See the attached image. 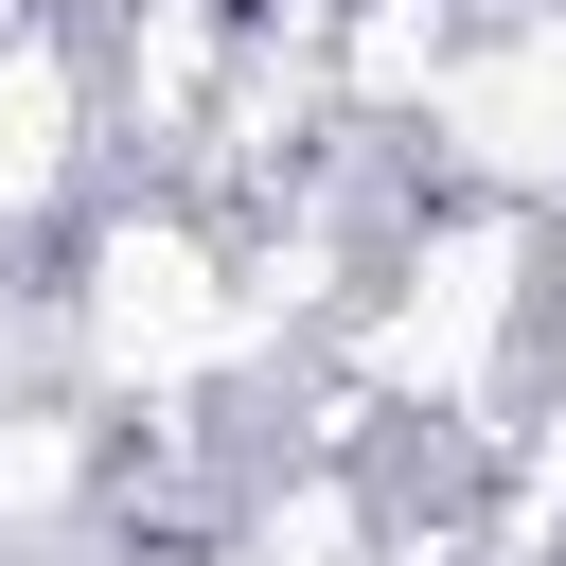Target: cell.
I'll list each match as a JSON object with an SVG mask.
<instances>
[{"mask_svg": "<svg viewBox=\"0 0 566 566\" xmlns=\"http://www.w3.org/2000/svg\"><path fill=\"white\" fill-rule=\"evenodd\" d=\"M265 336V283L159 195H124L106 230H88V283H71V354H88V389H177V371H212V354H248Z\"/></svg>", "mask_w": 566, "mask_h": 566, "instance_id": "1", "label": "cell"}, {"mask_svg": "<svg viewBox=\"0 0 566 566\" xmlns=\"http://www.w3.org/2000/svg\"><path fill=\"white\" fill-rule=\"evenodd\" d=\"M531 318V212H442V230H407V265H389V301H371V389H407V407H478V371H495V336Z\"/></svg>", "mask_w": 566, "mask_h": 566, "instance_id": "2", "label": "cell"}, {"mask_svg": "<svg viewBox=\"0 0 566 566\" xmlns=\"http://www.w3.org/2000/svg\"><path fill=\"white\" fill-rule=\"evenodd\" d=\"M424 159L495 212H566V0H513L460 35V71L424 88Z\"/></svg>", "mask_w": 566, "mask_h": 566, "instance_id": "3", "label": "cell"}, {"mask_svg": "<svg viewBox=\"0 0 566 566\" xmlns=\"http://www.w3.org/2000/svg\"><path fill=\"white\" fill-rule=\"evenodd\" d=\"M88 159V53L53 18H0V212H53Z\"/></svg>", "mask_w": 566, "mask_h": 566, "instance_id": "4", "label": "cell"}, {"mask_svg": "<svg viewBox=\"0 0 566 566\" xmlns=\"http://www.w3.org/2000/svg\"><path fill=\"white\" fill-rule=\"evenodd\" d=\"M71 495H88V424L71 407H18L0 424V531H53Z\"/></svg>", "mask_w": 566, "mask_h": 566, "instance_id": "5", "label": "cell"}]
</instances>
